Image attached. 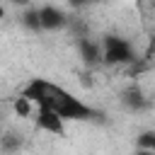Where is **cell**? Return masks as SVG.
Masks as SVG:
<instances>
[{"label": "cell", "instance_id": "obj_9", "mask_svg": "<svg viewBox=\"0 0 155 155\" xmlns=\"http://www.w3.org/2000/svg\"><path fill=\"white\" fill-rule=\"evenodd\" d=\"M15 114H17V116H29V114H31V102L19 94V97L15 99Z\"/></svg>", "mask_w": 155, "mask_h": 155}, {"label": "cell", "instance_id": "obj_1", "mask_svg": "<svg viewBox=\"0 0 155 155\" xmlns=\"http://www.w3.org/2000/svg\"><path fill=\"white\" fill-rule=\"evenodd\" d=\"M22 97H27L31 104L36 107H44L48 111H53L56 116H61L63 121H75V119H92L94 116V109L87 107L85 102H80L78 97H73L65 87L61 85H53V82H46V80H31Z\"/></svg>", "mask_w": 155, "mask_h": 155}, {"label": "cell", "instance_id": "obj_10", "mask_svg": "<svg viewBox=\"0 0 155 155\" xmlns=\"http://www.w3.org/2000/svg\"><path fill=\"white\" fill-rule=\"evenodd\" d=\"M0 145H2V150H5V153H12V150H17V148H19V138H15L12 133L0 136Z\"/></svg>", "mask_w": 155, "mask_h": 155}, {"label": "cell", "instance_id": "obj_3", "mask_svg": "<svg viewBox=\"0 0 155 155\" xmlns=\"http://www.w3.org/2000/svg\"><path fill=\"white\" fill-rule=\"evenodd\" d=\"M36 126H39L41 131L53 133V136H63V133H65V121H63L61 116H56L53 111L44 109V107L36 109Z\"/></svg>", "mask_w": 155, "mask_h": 155}, {"label": "cell", "instance_id": "obj_5", "mask_svg": "<svg viewBox=\"0 0 155 155\" xmlns=\"http://www.w3.org/2000/svg\"><path fill=\"white\" fill-rule=\"evenodd\" d=\"M121 102H124V107H128L131 111H140V109L148 107V99H145V94H143V90H140L138 85L126 87V90L121 92Z\"/></svg>", "mask_w": 155, "mask_h": 155}, {"label": "cell", "instance_id": "obj_7", "mask_svg": "<svg viewBox=\"0 0 155 155\" xmlns=\"http://www.w3.org/2000/svg\"><path fill=\"white\" fill-rule=\"evenodd\" d=\"M22 22H24V27H29V29H41V22H39V7H29L27 12H24V17H22Z\"/></svg>", "mask_w": 155, "mask_h": 155}, {"label": "cell", "instance_id": "obj_2", "mask_svg": "<svg viewBox=\"0 0 155 155\" xmlns=\"http://www.w3.org/2000/svg\"><path fill=\"white\" fill-rule=\"evenodd\" d=\"M102 61L109 63V65H114V63H133L136 58H133V48H131V44H128L126 39L109 34V36H104Z\"/></svg>", "mask_w": 155, "mask_h": 155}, {"label": "cell", "instance_id": "obj_12", "mask_svg": "<svg viewBox=\"0 0 155 155\" xmlns=\"http://www.w3.org/2000/svg\"><path fill=\"white\" fill-rule=\"evenodd\" d=\"M2 17H5V10H2V5H0V19H2Z\"/></svg>", "mask_w": 155, "mask_h": 155}, {"label": "cell", "instance_id": "obj_11", "mask_svg": "<svg viewBox=\"0 0 155 155\" xmlns=\"http://www.w3.org/2000/svg\"><path fill=\"white\" fill-rule=\"evenodd\" d=\"M136 155H155V153H150V150H138Z\"/></svg>", "mask_w": 155, "mask_h": 155}, {"label": "cell", "instance_id": "obj_4", "mask_svg": "<svg viewBox=\"0 0 155 155\" xmlns=\"http://www.w3.org/2000/svg\"><path fill=\"white\" fill-rule=\"evenodd\" d=\"M39 22H41V29H61L65 24V15L53 5H44L39 7Z\"/></svg>", "mask_w": 155, "mask_h": 155}, {"label": "cell", "instance_id": "obj_8", "mask_svg": "<svg viewBox=\"0 0 155 155\" xmlns=\"http://www.w3.org/2000/svg\"><path fill=\"white\" fill-rule=\"evenodd\" d=\"M138 148L155 153V131H143V133L138 136Z\"/></svg>", "mask_w": 155, "mask_h": 155}, {"label": "cell", "instance_id": "obj_6", "mask_svg": "<svg viewBox=\"0 0 155 155\" xmlns=\"http://www.w3.org/2000/svg\"><path fill=\"white\" fill-rule=\"evenodd\" d=\"M78 48H80V56H82V61L85 63H97V61H102V48H99V44L97 41H90V39H80L78 41Z\"/></svg>", "mask_w": 155, "mask_h": 155}]
</instances>
